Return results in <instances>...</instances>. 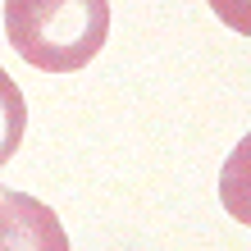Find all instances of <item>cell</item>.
<instances>
[{
    "mask_svg": "<svg viewBox=\"0 0 251 251\" xmlns=\"http://www.w3.org/2000/svg\"><path fill=\"white\" fill-rule=\"evenodd\" d=\"M5 37L41 73L92 64L110 37V0H5Z\"/></svg>",
    "mask_w": 251,
    "mask_h": 251,
    "instance_id": "cell-1",
    "label": "cell"
},
{
    "mask_svg": "<svg viewBox=\"0 0 251 251\" xmlns=\"http://www.w3.org/2000/svg\"><path fill=\"white\" fill-rule=\"evenodd\" d=\"M0 251H69V233L46 201L0 183Z\"/></svg>",
    "mask_w": 251,
    "mask_h": 251,
    "instance_id": "cell-2",
    "label": "cell"
},
{
    "mask_svg": "<svg viewBox=\"0 0 251 251\" xmlns=\"http://www.w3.org/2000/svg\"><path fill=\"white\" fill-rule=\"evenodd\" d=\"M219 201L238 224L251 228V132L228 151L224 169H219Z\"/></svg>",
    "mask_w": 251,
    "mask_h": 251,
    "instance_id": "cell-3",
    "label": "cell"
},
{
    "mask_svg": "<svg viewBox=\"0 0 251 251\" xmlns=\"http://www.w3.org/2000/svg\"><path fill=\"white\" fill-rule=\"evenodd\" d=\"M23 132H27V100L19 92V82L0 69V169L19 155Z\"/></svg>",
    "mask_w": 251,
    "mask_h": 251,
    "instance_id": "cell-4",
    "label": "cell"
},
{
    "mask_svg": "<svg viewBox=\"0 0 251 251\" xmlns=\"http://www.w3.org/2000/svg\"><path fill=\"white\" fill-rule=\"evenodd\" d=\"M210 9L219 14V23H224V27L251 37V0H210Z\"/></svg>",
    "mask_w": 251,
    "mask_h": 251,
    "instance_id": "cell-5",
    "label": "cell"
}]
</instances>
